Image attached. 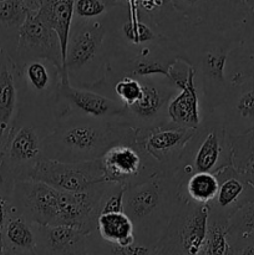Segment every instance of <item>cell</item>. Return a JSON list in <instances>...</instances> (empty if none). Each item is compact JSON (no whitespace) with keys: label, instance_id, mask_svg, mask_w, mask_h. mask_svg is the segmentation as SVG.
<instances>
[{"label":"cell","instance_id":"cell-1","mask_svg":"<svg viewBox=\"0 0 254 255\" xmlns=\"http://www.w3.org/2000/svg\"><path fill=\"white\" fill-rule=\"evenodd\" d=\"M109 182L81 193L62 192L36 181L17 182L7 197L10 206L39 226H71L91 234L96 231L100 201Z\"/></svg>","mask_w":254,"mask_h":255},{"label":"cell","instance_id":"cell-2","mask_svg":"<svg viewBox=\"0 0 254 255\" xmlns=\"http://www.w3.org/2000/svg\"><path fill=\"white\" fill-rule=\"evenodd\" d=\"M137 129L124 122L82 116H64L42 142L44 158L57 162H91L112 146L136 139Z\"/></svg>","mask_w":254,"mask_h":255},{"label":"cell","instance_id":"cell-3","mask_svg":"<svg viewBox=\"0 0 254 255\" xmlns=\"http://www.w3.org/2000/svg\"><path fill=\"white\" fill-rule=\"evenodd\" d=\"M40 106L20 102L19 114L0 147V198L6 201L17 182L29 181L44 158L42 142L55 125L37 115Z\"/></svg>","mask_w":254,"mask_h":255},{"label":"cell","instance_id":"cell-4","mask_svg":"<svg viewBox=\"0 0 254 255\" xmlns=\"http://www.w3.org/2000/svg\"><path fill=\"white\" fill-rule=\"evenodd\" d=\"M181 202L179 183L173 174H159L125 189L124 212L133 223L136 241L156 243Z\"/></svg>","mask_w":254,"mask_h":255},{"label":"cell","instance_id":"cell-5","mask_svg":"<svg viewBox=\"0 0 254 255\" xmlns=\"http://www.w3.org/2000/svg\"><path fill=\"white\" fill-rule=\"evenodd\" d=\"M242 41V35H217L191 45L181 42L184 61L196 72L203 115L221 106L228 96L232 84L226 74L227 60Z\"/></svg>","mask_w":254,"mask_h":255},{"label":"cell","instance_id":"cell-6","mask_svg":"<svg viewBox=\"0 0 254 255\" xmlns=\"http://www.w3.org/2000/svg\"><path fill=\"white\" fill-rule=\"evenodd\" d=\"M232 157L231 136L216 112H208L203 115L201 125L184 147L173 176L181 186L193 173L217 174L232 166Z\"/></svg>","mask_w":254,"mask_h":255},{"label":"cell","instance_id":"cell-7","mask_svg":"<svg viewBox=\"0 0 254 255\" xmlns=\"http://www.w3.org/2000/svg\"><path fill=\"white\" fill-rule=\"evenodd\" d=\"M106 27L100 20L72 21L66 51V74L72 86L92 89L102 80L109 51Z\"/></svg>","mask_w":254,"mask_h":255},{"label":"cell","instance_id":"cell-8","mask_svg":"<svg viewBox=\"0 0 254 255\" xmlns=\"http://www.w3.org/2000/svg\"><path fill=\"white\" fill-rule=\"evenodd\" d=\"M208 218V204H197L182 199L161 238L154 243V255L201 254Z\"/></svg>","mask_w":254,"mask_h":255},{"label":"cell","instance_id":"cell-9","mask_svg":"<svg viewBox=\"0 0 254 255\" xmlns=\"http://www.w3.org/2000/svg\"><path fill=\"white\" fill-rule=\"evenodd\" d=\"M105 181L124 188L137 186L163 174L159 164L142 149L136 139L120 142L100 158Z\"/></svg>","mask_w":254,"mask_h":255},{"label":"cell","instance_id":"cell-10","mask_svg":"<svg viewBox=\"0 0 254 255\" xmlns=\"http://www.w3.org/2000/svg\"><path fill=\"white\" fill-rule=\"evenodd\" d=\"M52 111L56 120L64 116L91 117L116 122L125 120L124 105L94 90L72 86L70 81L60 82Z\"/></svg>","mask_w":254,"mask_h":255},{"label":"cell","instance_id":"cell-11","mask_svg":"<svg viewBox=\"0 0 254 255\" xmlns=\"http://www.w3.org/2000/svg\"><path fill=\"white\" fill-rule=\"evenodd\" d=\"M30 179L42 182L62 192L81 193L104 182L105 177L100 159L91 162H57L42 158Z\"/></svg>","mask_w":254,"mask_h":255},{"label":"cell","instance_id":"cell-12","mask_svg":"<svg viewBox=\"0 0 254 255\" xmlns=\"http://www.w3.org/2000/svg\"><path fill=\"white\" fill-rule=\"evenodd\" d=\"M36 60H46L54 64L62 71L61 81H69L64 76L61 47L56 32L40 19L36 10H31L20 29L12 61L16 69L20 70L27 62Z\"/></svg>","mask_w":254,"mask_h":255},{"label":"cell","instance_id":"cell-13","mask_svg":"<svg viewBox=\"0 0 254 255\" xmlns=\"http://www.w3.org/2000/svg\"><path fill=\"white\" fill-rule=\"evenodd\" d=\"M142 97L128 107H125L124 122L136 129H146L168 122L167 106L178 87L164 77L141 79Z\"/></svg>","mask_w":254,"mask_h":255},{"label":"cell","instance_id":"cell-14","mask_svg":"<svg viewBox=\"0 0 254 255\" xmlns=\"http://www.w3.org/2000/svg\"><path fill=\"white\" fill-rule=\"evenodd\" d=\"M196 129L168 121L146 129H137V142L161 167L163 174H173L183 149Z\"/></svg>","mask_w":254,"mask_h":255},{"label":"cell","instance_id":"cell-15","mask_svg":"<svg viewBox=\"0 0 254 255\" xmlns=\"http://www.w3.org/2000/svg\"><path fill=\"white\" fill-rule=\"evenodd\" d=\"M61 79L62 71L50 61L36 60L27 62L17 70L20 102L40 107L45 106L42 102H46L49 109L52 110Z\"/></svg>","mask_w":254,"mask_h":255},{"label":"cell","instance_id":"cell-16","mask_svg":"<svg viewBox=\"0 0 254 255\" xmlns=\"http://www.w3.org/2000/svg\"><path fill=\"white\" fill-rule=\"evenodd\" d=\"M216 176L218 191L209 203V213L229 221L239 209L254 201V186L244 172L233 166L226 167Z\"/></svg>","mask_w":254,"mask_h":255},{"label":"cell","instance_id":"cell-17","mask_svg":"<svg viewBox=\"0 0 254 255\" xmlns=\"http://www.w3.org/2000/svg\"><path fill=\"white\" fill-rule=\"evenodd\" d=\"M229 136H241L254 129V77L232 85L228 96L213 110Z\"/></svg>","mask_w":254,"mask_h":255},{"label":"cell","instance_id":"cell-18","mask_svg":"<svg viewBox=\"0 0 254 255\" xmlns=\"http://www.w3.org/2000/svg\"><path fill=\"white\" fill-rule=\"evenodd\" d=\"M37 255H89V234L71 226H39Z\"/></svg>","mask_w":254,"mask_h":255},{"label":"cell","instance_id":"cell-19","mask_svg":"<svg viewBox=\"0 0 254 255\" xmlns=\"http://www.w3.org/2000/svg\"><path fill=\"white\" fill-rule=\"evenodd\" d=\"M0 238L4 255H37L35 224L6 201L2 212Z\"/></svg>","mask_w":254,"mask_h":255},{"label":"cell","instance_id":"cell-20","mask_svg":"<svg viewBox=\"0 0 254 255\" xmlns=\"http://www.w3.org/2000/svg\"><path fill=\"white\" fill-rule=\"evenodd\" d=\"M179 91L174 95L167 106L168 120L184 128L197 129L203 119L201 95L196 82V72L189 67L187 79L178 86Z\"/></svg>","mask_w":254,"mask_h":255},{"label":"cell","instance_id":"cell-21","mask_svg":"<svg viewBox=\"0 0 254 255\" xmlns=\"http://www.w3.org/2000/svg\"><path fill=\"white\" fill-rule=\"evenodd\" d=\"M20 109L17 69L4 49L0 51V147L6 138Z\"/></svg>","mask_w":254,"mask_h":255},{"label":"cell","instance_id":"cell-22","mask_svg":"<svg viewBox=\"0 0 254 255\" xmlns=\"http://www.w3.org/2000/svg\"><path fill=\"white\" fill-rule=\"evenodd\" d=\"M40 19L56 32L61 47L62 70L65 79L66 74V51L70 31L74 21V0H42L39 10H36Z\"/></svg>","mask_w":254,"mask_h":255},{"label":"cell","instance_id":"cell-23","mask_svg":"<svg viewBox=\"0 0 254 255\" xmlns=\"http://www.w3.org/2000/svg\"><path fill=\"white\" fill-rule=\"evenodd\" d=\"M31 11L26 0H5L0 2V41L2 49L14 57L19 32Z\"/></svg>","mask_w":254,"mask_h":255},{"label":"cell","instance_id":"cell-24","mask_svg":"<svg viewBox=\"0 0 254 255\" xmlns=\"http://www.w3.org/2000/svg\"><path fill=\"white\" fill-rule=\"evenodd\" d=\"M95 232L102 241L114 246L126 247L136 242L134 226L125 212L99 214Z\"/></svg>","mask_w":254,"mask_h":255},{"label":"cell","instance_id":"cell-25","mask_svg":"<svg viewBox=\"0 0 254 255\" xmlns=\"http://www.w3.org/2000/svg\"><path fill=\"white\" fill-rule=\"evenodd\" d=\"M239 243L232 236L228 219L209 213L206 239L199 255H236Z\"/></svg>","mask_w":254,"mask_h":255},{"label":"cell","instance_id":"cell-26","mask_svg":"<svg viewBox=\"0 0 254 255\" xmlns=\"http://www.w3.org/2000/svg\"><path fill=\"white\" fill-rule=\"evenodd\" d=\"M218 191V179L213 173L198 172L187 177L179 186V194L184 201L197 204H208Z\"/></svg>","mask_w":254,"mask_h":255},{"label":"cell","instance_id":"cell-27","mask_svg":"<svg viewBox=\"0 0 254 255\" xmlns=\"http://www.w3.org/2000/svg\"><path fill=\"white\" fill-rule=\"evenodd\" d=\"M120 34L125 44L129 46H143L161 41L167 37L161 32H157L139 16H131V19L125 21L120 29Z\"/></svg>","mask_w":254,"mask_h":255},{"label":"cell","instance_id":"cell-28","mask_svg":"<svg viewBox=\"0 0 254 255\" xmlns=\"http://www.w3.org/2000/svg\"><path fill=\"white\" fill-rule=\"evenodd\" d=\"M119 1L120 0H74V20H99V17L114 9Z\"/></svg>","mask_w":254,"mask_h":255},{"label":"cell","instance_id":"cell-29","mask_svg":"<svg viewBox=\"0 0 254 255\" xmlns=\"http://www.w3.org/2000/svg\"><path fill=\"white\" fill-rule=\"evenodd\" d=\"M110 87H112V92H114L112 99L119 101L125 107L136 104L142 97V94H143V86H142L141 80L129 76L121 77L117 81H115ZM109 90H107V92H109ZM107 92L105 96H107Z\"/></svg>","mask_w":254,"mask_h":255},{"label":"cell","instance_id":"cell-30","mask_svg":"<svg viewBox=\"0 0 254 255\" xmlns=\"http://www.w3.org/2000/svg\"><path fill=\"white\" fill-rule=\"evenodd\" d=\"M229 229L237 242H242L254 234V201L239 209L229 219Z\"/></svg>","mask_w":254,"mask_h":255},{"label":"cell","instance_id":"cell-31","mask_svg":"<svg viewBox=\"0 0 254 255\" xmlns=\"http://www.w3.org/2000/svg\"><path fill=\"white\" fill-rule=\"evenodd\" d=\"M232 144V166L243 171L247 161L254 156V129L241 136H231Z\"/></svg>","mask_w":254,"mask_h":255},{"label":"cell","instance_id":"cell-32","mask_svg":"<svg viewBox=\"0 0 254 255\" xmlns=\"http://www.w3.org/2000/svg\"><path fill=\"white\" fill-rule=\"evenodd\" d=\"M168 1L171 2L176 11H178L192 22L203 20L208 11L207 0H168Z\"/></svg>","mask_w":254,"mask_h":255},{"label":"cell","instance_id":"cell-33","mask_svg":"<svg viewBox=\"0 0 254 255\" xmlns=\"http://www.w3.org/2000/svg\"><path fill=\"white\" fill-rule=\"evenodd\" d=\"M102 243H104L105 251L109 253V255H154V244H146L138 241L126 247L114 246V244H109L104 241Z\"/></svg>","mask_w":254,"mask_h":255},{"label":"cell","instance_id":"cell-34","mask_svg":"<svg viewBox=\"0 0 254 255\" xmlns=\"http://www.w3.org/2000/svg\"><path fill=\"white\" fill-rule=\"evenodd\" d=\"M236 255H254V234L239 243Z\"/></svg>","mask_w":254,"mask_h":255},{"label":"cell","instance_id":"cell-35","mask_svg":"<svg viewBox=\"0 0 254 255\" xmlns=\"http://www.w3.org/2000/svg\"><path fill=\"white\" fill-rule=\"evenodd\" d=\"M26 2H27V5H29V6H30V9H31V10H37V6L34 4V1H32V0H26Z\"/></svg>","mask_w":254,"mask_h":255},{"label":"cell","instance_id":"cell-36","mask_svg":"<svg viewBox=\"0 0 254 255\" xmlns=\"http://www.w3.org/2000/svg\"><path fill=\"white\" fill-rule=\"evenodd\" d=\"M32 1H34V4L37 6V10H39V7H40V5H41L42 0H32Z\"/></svg>","mask_w":254,"mask_h":255},{"label":"cell","instance_id":"cell-37","mask_svg":"<svg viewBox=\"0 0 254 255\" xmlns=\"http://www.w3.org/2000/svg\"><path fill=\"white\" fill-rule=\"evenodd\" d=\"M2 50V45H1V41H0V51Z\"/></svg>","mask_w":254,"mask_h":255},{"label":"cell","instance_id":"cell-38","mask_svg":"<svg viewBox=\"0 0 254 255\" xmlns=\"http://www.w3.org/2000/svg\"><path fill=\"white\" fill-rule=\"evenodd\" d=\"M1 1H5V0H0V2H1Z\"/></svg>","mask_w":254,"mask_h":255}]
</instances>
